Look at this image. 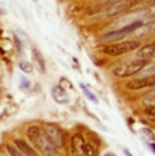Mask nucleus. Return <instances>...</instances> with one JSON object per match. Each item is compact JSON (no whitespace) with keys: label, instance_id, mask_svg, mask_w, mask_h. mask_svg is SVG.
<instances>
[{"label":"nucleus","instance_id":"nucleus-8","mask_svg":"<svg viewBox=\"0 0 155 156\" xmlns=\"http://www.w3.org/2000/svg\"><path fill=\"white\" fill-rule=\"evenodd\" d=\"M85 147L86 141L83 134L75 133L71 137V151H72L74 156H85Z\"/></svg>","mask_w":155,"mask_h":156},{"label":"nucleus","instance_id":"nucleus-9","mask_svg":"<svg viewBox=\"0 0 155 156\" xmlns=\"http://www.w3.org/2000/svg\"><path fill=\"white\" fill-rule=\"evenodd\" d=\"M153 31H155V20H147V22H143L142 25L131 34V37H133V40H138V38L146 37V35H148Z\"/></svg>","mask_w":155,"mask_h":156},{"label":"nucleus","instance_id":"nucleus-5","mask_svg":"<svg viewBox=\"0 0 155 156\" xmlns=\"http://www.w3.org/2000/svg\"><path fill=\"white\" fill-rule=\"evenodd\" d=\"M140 3H144V0H113L110 4H108L105 14L106 16H114V15L132 10L133 7L139 5Z\"/></svg>","mask_w":155,"mask_h":156},{"label":"nucleus","instance_id":"nucleus-24","mask_svg":"<svg viewBox=\"0 0 155 156\" xmlns=\"http://www.w3.org/2000/svg\"><path fill=\"white\" fill-rule=\"evenodd\" d=\"M103 156H116L114 154H106V155H103Z\"/></svg>","mask_w":155,"mask_h":156},{"label":"nucleus","instance_id":"nucleus-4","mask_svg":"<svg viewBox=\"0 0 155 156\" xmlns=\"http://www.w3.org/2000/svg\"><path fill=\"white\" fill-rule=\"evenodd\" d=\"M143 22H144V20L140 19V20H136V22L129 23V25H127V26H121V27L117 30H112V31L103 34L102 37H101V41H102V42H116V41H121L124 37H128V35L132 34Z\"/></svg>","mask_w":155,"mask_h":156},{"label":"nucleus","instance_id":"nucleus-11","mask_svg":"<svg viewBox=\"0 0 155 156\" xmlns=\"http://www.w3.org/2000/svg\"><path fill=\"white\" fill-rule=\"evenodd\" d=\"M52 97L57 103H67L68 102L67 92H65L60 86H56V87L52 88Z\"/></svg>","mask_w":155,"mask_h":156},{"label":"nucleus","instance_id":"nucleus-20","mask_svg":"<svg viewBox=\"0 0 155 156\" xmlns=\"http://www.w3.org/2000/svg\"><path fill=\"white\" fill-rule=\"evenodd\" d=\"M146 113L148 114V115H155V103L154 105H148L147 107H146Z\"/></svg>","mask_w":155,"mask_h":156},{"label":"nucleus","instance_id":"nucleus-13","mask_svg":"<svg viewBox=\"0 0 155 156\" xmlns=\"http://www.w3.org/2000/svg\"><path fill=\"white\" fill-rule=\"evenodd\" d=\"M33 58H34V62L37 64L38 69L44 73L45 72V61H44V57L38 49H33Z\"/></svg>","mask_w":155,"mask_h":156},{"label":"nucleus","instance_id":"nucleus-6","mask_svg":"<svg viewBox=\"0 0 155 156\" xmlns=\"http://www.w3.org/2000/svg\"><path fill=\"white\" fill-rule=\"evenodd\" d=\"M42 129L56 148H61L64 145V133H63L61 129L59 126H56L53 124H45L42 126Z\"/></svg>","mask_w":155,"mask_h":156},{"label":"nucleus","instance_id":"nucleus-21","mask_svg":"<svg viewBox=\"0 0 155 156\" xmlns=\"http://www.w3.org/2000/svg\"><path fill=\"white\" fill-rule=\"evenodd\" d=\"M144 5H146L147 8L155 7V0H144Z\"/></svg>","mask_w":155,"mask_h":156},{"label":"nucleus","instance_id":"nucleus-22","mask_svg":"<svg viewBox=\"0 0 155 156\" xmlns=\"http://www.w3.org/2000/svg\"><path fill=\"white\" fill-rule=\"evenodd\" d=\"M146 19H147V20H155V12L147 15V16H146Z\"/></svg>","mask_w":155,"mask_h":156},{"label":"nucleus","instance_id":"nucleus-12","mask_svg":"<svg viewBox=\"0 0 155 156\" xmlns=\"http://www.w3.org/2000/svg\"><path fill=\"white\" fill-rule=\"evenodd\" d=\"M14 144H15L16 148L20 149V151H22L26 156H40L37 152L34 151V149L31 148L30 145H27V144H26V141H23V140H18L16 139L15 141H14Z\"/></svg>","mask_w":155,"mask_h":156},{"label":"nucleus","instance_id":"nucleus-23","mask_svg":"<svg viewBox=\"0 0 155 156\" xmlns=\"http://www.w3.org/2000/svg\"><path fill=\"white\" fill-rule=\"evenodd\" d=\"M20 82L23 83V84H22V87H27V86H29V82H27V79H25V77H22V79H20Z\"/></svg>","mask_w":155,"mask_h":156},{"label":"nucleus","instance_id":"nucleus-1","mask_svg":"<svg viewBox=\"0 0 155 156\" xmlns=\"http://www.w3.org/2000/svg\"><path fill=\"white\" fill-rule=\"evenodd\" d=\"M27 137L30 139L33 145L37 149H40L41 152H44L46 156H55L56 155V147L52 144L49 140V137L46 136V133L44 132V129L40 126H30L26 132Z\"/></svg>","mask_w":155,"mask_h":156},{"label":"nucleus","instance_id":"nucleus-25","mask_svg":"<svg viewBox=\"0 0 155 156\" xmlns=\"http://www.w3.org/2000/svg\"><path fill=\"white\" fill-rule=\"evenodd\" d=\"M33 2H38V0H33Z\"/></svg>","mask_w":155,"mask_h":156},{"label":"nucleus","instance_id":"nucleus-16","mask_svg":"<svg viewBox=\"0 0 155 156\" xmlns=\"http://www.w3.org/2000/svg\"><path fill=\"white\" fill-rule=\"evenodd\" d=\"M143 75H155V62H148L142 69Z\"/></svg>","mask_w":155,"mask_h":156},{"label":"nucleus","instance_id":"nucleus-15","mask_svg":"<svg viewBox=\"0 0 155 156\" xmlns=\"http://www.w3.org/2000/svg\"><path fill=\"white\" fill-rule=\"evenodd\" d=\"M7 151H8V154H10L11 156H26L22 151H20V149L15 148L14 145H10V144L7 145Z\"/></svg>","mask_w":155,"mask_h":156},{"label":"nucleus","instance_id":"nucleus-14","mask_svg":"<svg viewBox=\"0 0 155 156\" xmlns=\"http://www.w3.org/2000/svg\"><path fill=\"white\" fill-rule=\"evenodd\" d=\"M85 155L86 156H98V155H99V148H98V145L94 141L86 143Z\"/></svg>","mask_w":155,"mask_h":156},{"label":"nucleus","instance_id":"nucleus-17","mask_svg":"<svg viewBox=\"0 0 155 156\" xmlns=\"http://www.w3.org/2000/svg\"><path fill=\"white\" fill-rule=\"evenodd\" d=\"M19 68L25 72V73H31L33 72V65L30 64V62H27V61H20L19 62Z\"/></svg>","mask_w":155,"mask_h":156},{"label":"nucleus","instance_id":"nucleus-18","mask_svg":"<svg viewBox=\"0 0 155 156\" xmlns=\"http://www.w3.org/2000/svg\"><path fill=\"white\" fill-rule=\"evenodd\" d=\"M80 87H82V90H83V92H85V95H86V97H87L88 98V99H90L91 102H94V103H98V99H97V97H95V95L93 94V92H90V91H88V90L87 88H86V87L85 86H80Z\"/></svg>","mask_w":155,"mask_h":156},{"label":"nucleus","instance_id":"nucleus-19","mask_svg":"<svg viewBox=\"0 0 155 156\" xmlns=\"http://www.w3.org/2000/svg\"><path fill=\"white\" fill-rule=\"evenodd\" d=\"M144 102L147 105H154L155 103V91L148 92V94L144 97Z\"/></svg>","mask_w":155,"mask_h":156},{"label":"nucleus","instance_id":"nucleus-7","mask_svg":"<svg viewBox=\"0 0 155 156\" xmlns=\"http://www.w3.org/2000/svg\"><path fill=\"white\" fill-rule=\"evenodd\" d=\"M154 86H155V75H144L143 77H138V79H133L127 83V88L135 90V91Z\"/></svg>","mask_w":155,"mask_h":156},{"label":"nucleus","instance_id":"nucleus-10","mask_svg":"<svg viewBox=\"0 0 155 156\" xmlns=\"http://www.w3.org/2000/svg\"><path fill=\"white\" fill-rule=\"evenodd\" d=\"M138 57L139 58H146V60L155 58V42L140 48L138 50Z\"/></svg>","mask_w":155,"mask_h":156},{"label":"nucleus","instance_id":"nucleus-2","mask_svg":"<svg viewBox=\"0 0 155 156\" xmlns=\"http://www.w3.org/2000/svg\"><path fill=\"white\" fill-rule=\"evenodd\" d=\"M148 64V60L146 58H132V60H128V61H124L121 64L116 65L113 68V75L117 77H129L133 76V75L142 72V69Z\"/></svg>","mask_w":155,"mask_h":156},{"label":"nucleus","instance_id":"nucleus-3","mask_svg":"<svg viewBox=\"0 0 155 156\" xmlns=\"http://www.w3.org/2000/svg\"><path fill=\"white\" fill-rule=\"evenodd\" d=\"M139 48H140V41L129 40V41H123V42H112L109 45H105L102 48V52L109 56H121L131 52H135Z\"/></svg>","mask_w":155,"mask_h":156}]
</instances>
